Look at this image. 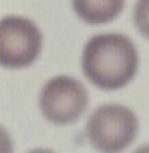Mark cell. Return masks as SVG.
<instances>
[{
	"instance_id": "7a4b0ae2",
	"label": "cell",
	"mask_w": 149,
	"mask_h": 153,
	"mask_svg": "<svg viewBox=\"0 0 149 153\" xmlns=\"http://www.w3.org/2000/svg\"><path fill=\"white\" fill-rule=\"evenodd\" d=\"M137 134V114L124 105H101L87 121L89 143L101 153H122L135 141Z\"/></svg>"
},
{
	"instance_id": "5b68a950",
	"label": "cell",
	"mask_w": 149,
	"mask_h": 153,
	"mask_svg": "<svg viewBox=\"0 0 149 153\" xmlns=\"http://www.w3.org/2000/svg\"><path fill=\"white\" fill-rule=\"evenodd\" d=\"M76 16L89 25H105L115 20L126 0H71Z\"/></svg>"
},
{
	"instance_id": "ba28073f",
	"label": "cell",
	"mask_w": 149,
	"mask_h": 153,
	"mask_svg": "<svg viewBox=\"0 0 149 153\" xmlns=\"http://www.w3.org/2000/svg\"><path fill=\"white\" fill-rule=\"evenodd\" d=\"M29 153H55V152H52L48 148H36V150H30Z\"/></svg>"
},
{
	"instance_id": "8992f818",
	"label": "cell",
	"mask_w": 149,
	"mask_h": 153,
	"mask_svg": "<svg viewBox=\"0 0 149 153\" xmlns=\"http://www.w3.org/2000/svg\"><path fill=\"white\" fill-rule=\"evenodd\" d=\"M133 18L139 32L146 39H149V0H137Z\"/></svg>"
},
{
	"instance_id": "6da1fadb",
	"label": "cell",
	"mask_w": 149,
	"mask_h": 153,
	"mask_svg": "<svg viewBox=\"0 0 149 153\" xmlns=\"http://www.w3.org/2000/svg\"><path fill=\"white\" fill-rule=\"evenodd\" d=\"M82 70L100 89H121L139 70V52L133 41L122 34H96L83 46Z\"/></svg>"
},
{
	"instance_id": "3957f363",
	"label": "cell",
	"mask_w": 149,
	"mask_h": 153,
	"mask_svg": "<svg viewBox=\"0 0 149 153\" xmlns=\"http://www.w3.org/2000/svg\"><path fill=\"white\" fill-rule=\"evenodd\" d=\"M43 50V34L25 16H4L0 20V66L21 70L36 62Z\"/></svg>"
},
{
	"instance_id": "52a82bcc",
	"label": "cell",
	"mask_w": 149,
	"mask_h": 153,
	"mask_svg": "<svg viewBox=\"0 0 149 153\" xmlns=\"http://www.w3.org/2000/svg\"><path fill=\"white\" fill-rule=\"evenodd\" d=\"M0 153H13V141L5 128L0 126Z\"/></svg>"
},
{
	"instance_id": "277c9868",
	"label": "cell",
	"mask_w": 149,
	"mask_h": 153,
	"mask_svg": "<svg viewBox=\"0 0 149 153\" xmlns=\"http://www.w3.org/2000/svg\"><path fill=\"white\" fill-rule=\"evenodd\" d=\"M89 105V94L82 82L73 76L50 78L39 94V109L53 125H69L80 119Z\"/></svg>"
},
{
	"instance_id": "9c48e42d",
	"label": "cell",
	"mask_w": 149,
	"mask_h": 153,
	"mask_svg": "<svg viewBox=\"0 0 149 153\" xmlns=\"http://www.w3.org/2000/svg\"><path fill=\"white\" fill-rule=\"evenodd\" d=\"M133 153H149V144H144V146H140V148H137Z\"/></svg>"
}]
</instances>
